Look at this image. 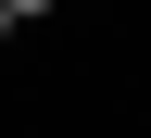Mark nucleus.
I'll use <instances>...</instances> for the list:
<instances>
[{
    "mask_svg": "<svg viewBox=\"0 0 151 138\" xmlns=\"http://www.w3.org/2000/svg\"><path fill=\"white\" fill-rule=\"evenodd\" d=\"M0 13H13V25H38V13H50V0H0Z\"/></svg>",
    "mask_w": 151,
    "mask_h": 138,
    "instance_id": "1",
    "label": "nucleus"
},
{
    "mask_svg": "<svg viewBox=\"0 0 151 138\" xmlns=\"http://www.w3.org/2000/svg\"><path fill=\"white\" fill-rule=\"evenodd\" d=\"M13 38H25V25H13V13H0V50H13Z\"/></svg>",
    "mask_w": 151,
    "mask_h": 138,
    "instance_id": "2",
    "label": "nucleus"
}]
</instances>
